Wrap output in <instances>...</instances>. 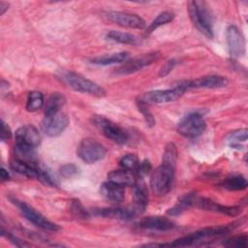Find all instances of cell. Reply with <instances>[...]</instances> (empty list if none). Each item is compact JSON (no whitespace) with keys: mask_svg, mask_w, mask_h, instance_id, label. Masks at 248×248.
Here are the masks:
<instances>
[{"mask_svg":"<svg viewBox=\"0 0 248 248\" xmlns=\"http://www.w3.org/2000/svg\"><path fill=\"white\" fill-rule=\"evenodd\" d=\"M139 163H140L139 159L135 154H126L119 161V165L122 169H126L130 170L137 169Z\"/></svg>","mask_w":248,"mask_h":248,"instance_id":"cell-36","label":"cell"},{"mask_svg":"<svg viewBox=\"0 0 248 248\" xmlns=\"http://www.w3.org/2000/svg\"><path fill=\"white\" fill-rule=\"evenodd\" d=\"M69 125V118L66 113L58 111L51 115L45 116L42 122L44 133L51 138L58 137Z\"/></svg>","mask_w":248,"mask_h":248,"instance_id":"cell-11","label":"cell"},{"mask_svg":"<svg viewBox=\"0 0 248 248\" xmlns=\"http://www.w3.org/2000/svg\"><path fill=\"white\" fill-rule=\"evenodd\" d=\"M238 224H241L240 222H234L230 225H224V226H217V227H210V228H204L202 230H199L197 232H194L192 233H189L185 236H182L180 238L175 239L173 242L169 243L170 246L172 247H184V246H190L195 244L198 241H201V239L206 238V237H213V236H219L226 234L230 232L232 230L239 226Z\"/></svg>","mask_w":248,"mask_h":248,"instance_id":"cell-2","label":"cell"},{"mask_svg":"<svg viewBox=\"0 0 248 248\" xmlns=\"http://www.w3.org/2000/svg\"><path fill=\"white\" fill-rule=\"evenodd\" d=\"M174 170L175 166L161 163V165L152 171L150 187L154 194L163 196L170 190L174 180Z\"/></svg>","mask_w":248,"mask_h":248,"instance_id":"cell-3","label":"cell"},{"mask_svg":"<svg viewBox=\"0 0 248 248\" xmlns=\"http://www.w3.org/2000/svg\"><path fill=\"white\" fill-rule=\"evenodd\" d=\"M35 148L28 146L23 143L16 142L15 145V153L16 156V159L28 162V163H35L34 158H35Z\"/></svg>","mask_w":248,"mask_h":248,"instance_id":"cell-28","label":"cell"},{"mask_svg":"<svg viewBox=\"0 0 248 248\" xmlns=\"http://www.w3.org/2000/svg\"><path fill=\"white\" fill-rule=\"evenodd\" d=\"M77 154L84 163L94 164L106 156L107 149L93 139H83L78 145Z\"/></svg>","mask_w":248,"mask_h":248,"instance_id":"cell-6","label":"cell"},{"mask_svg":"<svg viewBox=\"0 0 248 248\" xmlns=\"http://www.w3.org/2000/svg\"><path fill=\"white\" fill-rule=\"evenodd\" d=\"M139 227L144 230L166 232L174 228V224L168 218L162 216H149L139 222Z\"/></svg>","mask_w":248,"mask_h":248,"instance_id":"cell-17","label":"cell"},{"mask_svg":"<svg viewBox=\"0 0 248 248\" xmlns=\"http://www.w3.org/2000/svg\"><path fill=\"white\" fill-rule=\"evenodd\" d=\"M36 165L35 163H28L16 158L11 162V168L15 171L27 177L36 176Z\"/></svg>","mask_w":248,"mask_h":248,"instance_id":"cell-25","label":"cell"},{"mask_svg":"<svg viewBox=\"0 0 248 248\" xmlns=\"http://www.w3.org/2000/svg\"><path fill=\"white\" fill-rule=\"evenodd\" d=\"M12 202L18 207L21 214L29 222H31L38 228H40L44 231H48V232H57L60 230L58 225L47 220L41 212H39L38 210H36L34 207L27 204L26 202L18 201L16 199H12Z\"/></svg>","mask_w":248,"mask_h":248,"instance_id":"cell-7","label":"cell"},{"mask_svg":"<svg viewBox=\"0 0 248 248\" xmlns=\"http://www.w3.org/2000/svg\"><path fill=\"white\" fill-rule=\"evenodd\" d=\"M106 17L108 20L123 27L142 29L145 26V21L140 16L127 12L109 11L106 13Z\"/></svg>","mask_w":248,"mask_h":248,"instance_id":"cell-12","label":"cell"},{"mask_svg":"<svg viewBox=\"0 0 248 248\" xmlns=\"http://www.w3.org/2000/svg\"><path fill=\"white\" fill-rule=\"evenodd\" d=\"M151 169H152V166H151L150 162L148 160H143L140 163H139V165L136 169L137 170V174L140 177H143V176H145L146 174H148L150 172Z\"/></svg>","mask_w":248,"mask_h":248,"instance_id":"cell-39","label":"cell"},{"mask_svg":"<svg viewBox=\"0 0 248 248\" xmlns=\"http://www.w3.org/2000/svg\"><path fill=\"white\" fill-rule=\"evenodd\" d=\"M66 103V98L63 94L59 92H54L52 93L45 106V116L46 115H51L54 114L58 111H60V108L65 105Z\"/></svg>","mask_w":248,"mask_h":248,"instance_id":"cell-22","label":"cell"},{"mask_svg":"<svg viewBox=\"0 0 248 248\" xmlns=\"http://www.w3.org/2000/svg\"><path fill=\"white\" fill-rule=\"evenodd\" d=\"M71 211L74 216L79 219H87L90 216L89 211L82 205V203L78 200L72 201Z\"/></svg>","mask_w":248,"mask_h":248,"instance_id":"cell-34","label":"cell"},{"mask_svg":"<svg viewBox=\"0 0 248 248\" xmlns=\"http://www.w3.org/2000/svg\"><path fill=\"white\" fill-rule=\"evenodd\" d=\"M44 95L39 91H31L26 101V109L28 111H36L44 106Z\"/></svg>","mask_w":248,"mask_h":248,"instance_id":"cell-30","label":"cell"},{"mask_svg":"<svg viewBox=\"0 0 248 248\" xmlns=\"http://www.w3.org/2000/svg\"><path fill=\"white\" fill-rule=\"evenodd\" d=\"M16 142L23 143L31 147H37L41 142L39 131L33 125H23L16 131Z\"/></svg>","mask_w":248,"mask_h":248,"instance_id":"cell-14","label":"cell"},{"mask_svg":"<svg viewBox=\"0 0 248 248\" xmlns=\"http://www.w3.org/2000/svg\"><path fill=\"white\" fill-rule=\"evenodd\" d=\"M188 13L195 27L205 37L213 38V20L210 11L202 1H190Z\"/></svg>","mask_w":248,"mask_h":248,"instance_id":"cell-1","label":"cell"},{"mask_svg":"<svg viewBox=\"0 0 248 248\" xmlns=\"http://www.w3.org/2000/svg\"><path fill=\"white\" fill-rule=\"evenodd\" d=\"M137 106H138L139 110L142 113L146 124L149 127H153L155 125V118H154L153 114L151 113V111L149 110L148 105L143 103V102H141V101H140V100H137Z\"/></svg>","mask_w":248,"mask_h":248,"instance_id":"cell-37","label":"cell"},{"mask_svg":"<svg viewBox=\"0 0 248 248\" xmlns=\"http://www.w3.org/2000/svg\"><path fill=\"white\" fill-rule=\"evenodd\" d=\"M206 123L203 117L197 112L184 116L177 124V132L185 138L194 139L201 136L205 130Z\"/></svg>","mask_w":248,"mask_h":248,"instance_id":"cell-9","label":"cell"},{"mask_svg":"<svg viewBox=\"0 0 248 248\" xmlns=\"http://www.w3.org/2000/svg\"><path fill=\"white\" fill-rule=\"evenodd\" d=\"M194 204H196L197 206H199L201 208L206 209V210L220 212V213L230 215V216H235L241 211V207H239V206L222 205V204H219V203H217L211 200L205 199V198H195Z\"/></svg>","mask_w":248,"mask_h":248,"instance_id":"cell-15","label":"cell"},{"mask_svg":"<svg viewBox=\"0 0 248 248\" xmlns=\"http://www.w3.org/2000/svg\"><path fill=\"white\" fill-rule=\"evenodd\" d=\"M134 206L133 210L136 213H142L148 203V192L145 184L141 181L136 182L134 185Z\"/></svg>","mask_w":248,"mask_h":248,"instance_id":"cell-21","label":"cell"},{"mask_svg":"<svg viewBox=\"0 0 248 248\" xmlns=\"http://www.w3.org/2000/svg\"><path fill=\"white\" fill-rule=\"evenodd\" d=\"M247 140V129H240L233 131L227 136V140L232 148L240 149V141H245Z\"/></svg>","mask_w":248,"mask_h":248,"instance_id":"cell-31","label":"cell"},{"mask_svg":"<svg viewBox=\"0 0 248 248\" xmlns=\"http://www.w3.org/2000/svg\"><path fill=\"white\" fill-rule=\"evenodd\" d=\"M67 83L76 91L93 95L96 97H103L106 95L105 89L96 82L84 78L77 73H67L65 76Z\"/></svg>","mask_w":248,"mask_h":248,"instance_id":"cell-8","label":"cell"},{"mask_svg":"<svg viewBox=\"0 0 248 248\" xmlns=\"http://www.w3.org/2000/svg\"><path fill=\"white\" fill-rule=\"evenodd\" d=\"M188 80H183L178 82L172 88L164 90H153L145 92L140 95L138 100L150 105V104H165L173 102L179 99L186 90H188Z\"/></svg>","mask_w":248,"mask_h":248,"instance_id":"cell-4","label":"cell"},{"mask_svg":"<svg viewBox=\"0 0 248 248\" xmlns=\"http://www.w3.org/2000/svg\"><path fill=\"white\" fill-rule=\"evenodd\" d=\"M173 17H174V14L172 12L164 11V12L160 13L155 17V19L149 24V26L146 28V34H150L155 29H157L159 26L170 22L173 19Z\"/></svg>","mask_w":248,"mask_h":248,"instance_id":"cell-29","label":"cell"},{"mask_svg":"<svg viewBox=\"0 0 248 248\" xmlns=\"http://www.w3.org/2000/svg\"><path fill=\"white\" fill-rule=\"evenodd\" d=\"M9 4L4 2V1H0V15H3L7 10H8Z\"/></svg>","mask_w":248,"mask_h":248,"instance_id":"cell-43","label":"cell"},{"mask_svg":"<svg viewBox=\"0 0 248 248\" xmlns=\"http://www.w3.org/2000/svg\"><path fill=\"white\" fill-rule=\"evenodd\" d=\"M222 187L230 190V191H238V190H244L247 187V180L244 176L240 174H233L231 176H228L223 182Z\"/></svg>","mask_w":248,"mask_h":248,"instance_id":"cell-27","label":"cell"},{"mask_svg":"<svg viewBox=\"0 0 248 248\" xmlns=\"http://www.w3.org/2000/svg\"><path fill=\"white\" fill-rule=\"evenodd\" d=\"M108 180L123 187L134 186L137 182V176L130 170L120 169V170H114L108 172Z\"/></svg>","mask_w":248,"mask_h":248,"instance_id":"cell-20","label":"cell"},{"mask_svg":"<svg viewBox=\"0 0 248 248\" xmlns=\"http://www.w3.org/2000/svg\"><path fill=\"white\" fill-rule=\"evenodd\" d=\"M177 155H178V152L175 144L173 142H169L165 147V151L162 157V163H167V164L175 166Z\"/></svg>","mask_w":248,"mask_h":248,"instance_id":"cell-32","label":"cell"},{"mask_svg":"<svg viewBox=\"0 0 248 248\" xmlns=\"http://www.w3.org/2000/svg\"><path fill=\"white\" fill-rule=\"evenodd\" d=\"M0 177H1V181H2V182L6 181V180H9V178H10L9 172H8L4 168H2V169L0 170Z\"/></svg>","mask_w":248,"mask_h":248,"instance_id":"cell-42","label":"cell"},{"mask_svg":"<svg viewBox=\"0 0 248 248\" xmlns=\"http://www.w3.org/2000/svg\"><path fill=\"white\" fill-rule=\"evenodd\" d=\"M175 64H176L175 59H170V60L166 61V62L163 64V66L160 68L159 76L162 77V78L168 76V75L171 72V70L173 69V67L175 66Z\"/></svg>","mask_w":248,"mask_h":248,"instance_id":"cell-40","label":"cell"},{"mask_svg":"<svg viewBox=\"0 0 248 248\" xmlns=\"http://www.w3.org/2000/svg\"><path fill=\"white\" fill-rule=\"evenodd\" d=\"M226 37L230 54L235 58L241 57L245 53V40L240 30L236 26L231 25L227 28Z\"/></svg>","mask_w":248,"mask_h":248,"instance_id":"cell-13","label":"cell"},{"mask_svg":"<svg viewBox=\"0 0 248 248\" xmlns=\"http://www.w3.org/2000/svg\"><path fill=\"white\" fill-rule=\"evenodd\" d=\"M127 57H128V52L121 51V52L112 53L109 55H103V56L92 58L91 63L97 64V65L108 66V65H113V64L125 62Z\"/></svg>","mask_w":248,"mask_h":248,"instance_id":"cell-24","label":"cell"},{"mask_svg":"<svg viewBox=\"0 0 248 248\" xmlns=\"http://www.w3.org/2000/svg\"><path fill=\"white\" fill-rule=\"evenodd\" d=\"M39 181H41L43 184L47 185V186H55V180L52 178L50 173L43 167L36 165V176H35Z\"/></svg>","mask_w":248,"mask_h":248,"instance_id":"cell-33","label":"cell"},{"mask_svg":"<svg viewBox=\"0 0 248 248\" xmlns=\"http://www.w3.org/2000/svg\"><path fill=\"white\" fill-rule=\"evenodd\" d=\"M12 138V131L8 124H6L3 120L1 122V140L6 141Z\"/></svg>","mask_w":248,"mask_h":248,"instance_id":"cell-41","label":"cell"},{"mask_svg":"<svg viewBox=\"0 0 248 248\" xmlns=\"http://www.w3.org/2000/svg\"><path fill=\"white\" fill-rule=\"evenodd\" d=\"M93 124L108 140L117 144H125L129 140L128 133L119 125L113 123L102 115H95L92 118Z\"/></svg>","mask_w":248,"mask_h":248,"instance_id":"cell-5","label":"cell"},{"mask_svg":"<svg viewBox=\"0 0 248 248\" xmlns=\"http://www.w3.org/2000/svg\"><path fill=\"white\" fill-rule=\"evenodd\" d=\"M78 172V169L74 164H66L62 166L59 170L60 175L65 178H72L75 175H77Z\"/></svg>","mask_w":248,"mask_h":248,"instance_id":"cell-38","label":"cell"},{"mask_svg":"<svg viewBox=\"0 0 248 248\" xmlns=\"http://www.w3.org/2000/svg\"><path fill=\"white\" fill-rule=\"evenodd\" d=\"M228 84V79L223 76L210 75L199 78L194 80H188V87L190 88H220Z\"/></svg>","mask_w":248,"mask_h":248,"instance_id":"cell-16","label":"cell"},{"mask_svg":"<svg viewBox=\"0 0 248 248\" xmlns=\"http://www.w3.org/2000/svg\"><path fill=\"white\" fill-rule=\"evenodd\" d=\"M195 195L194 194H187L181 197L178 201L177 203L174 204L171 208H170L167 211V214L170 216H177L180 215L183 211H185L187 208H189L191 205L194 204L195 202Z\"/></svg>","mask_w":248,"mask_h":248,"instance_id":"cell-26","label":"cell"},{"mask_svg":"<svg viewBox=\"0 0 248 248\" xmlns=\"http://www.w3.org/2000/svg\"><path fill=\"white\" fill-rule=\"evenodd\" d=\"M107 38L110 41L124 44V45H131V46H137L140 44V40L139 37H137L134 34L127 33V32H120L111 30L107 34Z\"/></svg>","mask_w":248,"mask_h":248,"instance_id":"cell-23","label":"cell"},{"mask_svg":"<svg viewBox=\"0 0 248 248\" xmlns=\"http://www.w3.org/2000/svg\"><path fill=\"white\" fill-rule=\"evenodd\" d=\"M100 194L107 201L116 202V203L123 202V200L125 199L124 187L108 180L101 184Z\"/></svg>","mask_w":248,"mask_h":248,"instance_id":"cell-18","label":"cell"},{"mask_svg":"<svg viewBox=\"0 0 248 248\" xmlns=\"http://www.w3.org/2000/svg\"><path fill=\"white\" fill-rule=\"evenodd\" d=\"M94 215L101 216L109 219H119V220H129L133 218L135 212L132 209L120 208V207H106V208H95L93 211Z\"/></svg>","mask_w":248,"mask_h":248,"instance_id":"cell-19","label":"cell"},{"mask_svg":"<svg viewBox=\"0 0 248 248\" xmlns=\"http://www.w3.org/2000/svg\"><path fill=\"white\" fill-rule=\"evenodd\" d=\"M247 240H248V237L246 234H238V235H234L232 237L226 239L223 242V245L226 247L242 248V247L247 246Z\"/></svg>","mask_w":248,"mask_h":248,"instance_id":"cell-35","label":"cell"},{"mask_svg":"<svg viewBox=\"0 0 248 248\" xmlns=\"http://www.w3.org/2000/svg\"><path fill=\"white\" fill-rule=\"evenodd\" d=\"M160 57V52L158 51H153L149 53L142 54L140 56L134 57L130 60L125 61L120 67L114 70L115 75L123 76V75H130L133 73H136L142 68L152 64L156 60H158Z\"/></svg>","mask_w":248,"mask_h":248,"instance_id":"cell-10","label":"cell"}]
</instances>
